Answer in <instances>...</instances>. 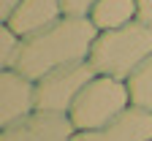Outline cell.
I'll use <instances>...</instances> for the list:
<instances>
[{"label":"cell","instance_id":"1","mask_svg":"<svg viewBox=\"0 0 152 141\" xmlns=\"http://www.w3.org/2000/svg\"><path fill=\"white\" fill-rule=\"evenodd\" d=\"M95 38H98V30L90 19L63 16L52 27L25 38L16 71L33 79V82H38L41 76H46L57 68H65L73 63H87Z\"/></svg>","mask_w":152,"mask_h":141},{"label":"cell","instance_id":"2","mask_svg":"<svg viewBox=\"0 0 152 141\" xmlns=\"http://www.w3.org/2000/svg\"><path fill=\"white\" fill-rule=\"evenodd\" d=\"M149 57H152V25L136 19L120 30L98 33L87 63L98 76L128 82Z\"/></svg>","mask_w":152,"mask_h":141},{"label":"cell","instance_id":"3","mask_svg":"<svg viewBox=\"0 0 152 141\" xmlns=\"http://www.w3.org/2000/svg\"><path fill=\"white\" fill-rule=\"evenodd\" d=\"M130 106H133V98H130L128 82L95 73L92 82L73 100L68 117H71L76 133H84V130H98V128L114 122Z\"/></svg>","mask_w":152,"mask_h":141},{"label":"cell","instance_id":"4","mask_svg":"<svg viewBox=\"0 0 152 141\" xmlns=\"http://www.w3.org/2000/svg\"><path fill=\"white\" fill-rule=\"evenodd\" d=\"M92 65L90 63H73L65 68H57L35 82V95H38V109L41 111H54V114H68L79 92L92 82Z\"/></svg>","mask_w":152,"mask_h":141},{"label":"cell","instance_id":"5","mask_svg":"<svg viewBox=\"0 0 152 141\" xmlns=\"http://www.w3.org/2000/svg\"><path fill=\"white\" fill-rule=\"evenodd\" d=\"M76 128L68 114L33 111L19 122L0 128V141H73Z\"/></svg>","mask_w":152,"mask_h":141},{"label":"cell","instance_id":"6","mask_svg":"<svg viewBox=\"0 0 152 141\" xmlns=\"http://www.w3.org/2000/svg\"><path fill=\"white\" fill-rule=\"evenodd\" d=\"M38 111L35 82L16 68L0 71V128H8L19 119Z\"/></svg>","mask_w":152,"mask_h":141},{"label":"cell","instance_id":"7","mask_svg":"<svg viewBox=\"0 0 152 141\" xmlns=\"http://www.w3.org/2000/svg\"><path fill=\"white\" fill-rule=\"evenodd\" d=\"M73 141H152V111L141 106H130L114 122L98 130L76 133Z\"/></svg>","mask_w":152,"mask_h":141},{"label":"cell","instance_id":"8","mask_svg":"<svg viewBox=\"0 0 152 141\" xmlns=\"http://www.w3.org/2000/svg\"><path fill=\"white\" fill-rule=\"evenodd\" d=\"M65 14H63V3L60 0H22L19 8L11 14L8 25L16 35L22 38H30L35 33H41L46 27H52L54 22H60Z\"/></svg>","mask_w":152,"mask_h":141},{"label":"cell","instance_id":"9","mask_svg":"<svg viewBox=\"0 0 152 141\" xmlns=\"http://www.w3.org/2000/svg\"><path fill=\"white\" fill-rule=\"evenodd\" d=\"M136 19H139V0H98V6L90 14V22L98 33L120 30Z\"/></svg>","mask_w":152,"mask_h":141},{"label":"cell","instance_id":"10","mask_svg":"<svg viewBox=\"0 0 152 141\" xmlns=\"http://www.w3.org/2000/svg\"><path fill=\"white\" fill-rule=\"evenodd\" d=\"M128 87H130L133 106H141V109L152 111V57L128 79Z\"/></svg>","mask_w":152,"mask_h":141},{"label":"cell","instance_id":"11","mask_svg":"<svg viewBox=\"0 0 152 141\" xmlns=\"http://www.w3.org/2000/svg\"><path fill=\"white\" fill-rule=\"evenodd\" d=\"M25 38L16 35L8 25H0V71H11L19 63Z\"/></svg>","mask_w":152,"mask_h":141},{"label":"cell","instance_id":"12","mask_svg":"<svg viewBox=\"0 0 152 141\" xmlns=\"http://www.w3.org/2000/svg\"><path fill=\"white\" fill-rule=\"evenodd\" d=\"M60 3H63V14H65V16L90 19L92 8L98 6V0H60Z\"/></svg>","mask_w":152,"mask_h":141},{"label":"cell","instance_id":"13","mask_svg":"<svg viewBox=\"0 0 152 141\" xmlns=\"http://www.w3.org/2000/svg\"><path fill=\"white\" fill-rule=\"evenodd\" d=\"M19 3H22V0H0V25L11 19V14L19 8Z\"/></svg>","mask_w":152,"mask_h":141},{"label":"cell","instance_id":"14","mask_svg":"<svg viewBox=\"0 0 152 141\" xmlns=\"http://www.w3.org/2000/svg\"><path fill=\"white\" fill-rule=\"evenodd\" d=\"M139 19L152 25V0H139Z\"/></svg>","mask_w":152,"mask_h":141}]
</instances>
